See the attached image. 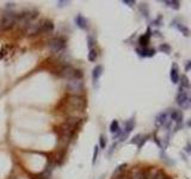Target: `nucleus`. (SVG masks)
Listing matches in <instances>:
<instances>
[{"label":"nucleus","instance_id":"2eb2a0df","mask_svg":"<svg viewBox=\"0 0 191 179\" xmlns=\"http://www.w3.org/2000/svg\"><path fill=\"white\" fill-rule=\"evenodd\" d=\"M102 74H103V66H102V65L96 66L95 68H93V70H92V80H93V83H95L96 86H97V84H98L99 78L102 77Z\"/></svg>","mask_w":191,"mask_h":179},{"label":"nucleus","instance_id":"393cba45","mask_svg":"<svg viewBox=\"0 0 191 179\" xmlns=\"http://www.w3.org/2000/svg\"><path fill=\"white\" fill-rule=\"evenodd\" d=\"M159 50L165 53V54H170L171 53V45L167 44V43H163V44L159 45Z\"/></svg>","mask_w":191,"mask_h":179},{"label":"nucleus","instance_id":"ea45409f","mask_svg":"<svg viewBox=\"0 0 191 179\" xmlns=\"http://www.w3.org/2000/svg\"><path fill=\"white\" fill-rule=\"evenodd\" d=\"M188 125H189V127H191V120L189 121V122H188Z\"/></svg>","mask_w":191,"mask_h":179},{"label":"nucleus","instance_id":"58836bf2","mask_svg":"<svg viewBox=\"0 0 191 179\" xmlns=\"http://www.w3.org/2000/svg\"><path fill=\"white\" fill-rule=\"evenodd\" d=\"M13 6H14L13 2H9V4H6V7H7V9H11V7H13Z\"/></svg>","mask_w":191,"mask_h":179},{"label":"nucleus","instance_id":"4468645a","mask_svg":"<svg viewBox=\"0 0 191 179\" xmlns=\"http://www.w3.org/2000/svg\"><path fill=\"white\" fill-rule=\"evenodd\" d=\"M170 120L172 122H176V124L183 123V113H182V111L172 110L170 112Z\"/></svg>","mask_w":191,"mask_h":179},{"label":"nucleus","instance_id":"a211bd4d","mask_svg":"<svg viewBox=\"0 0 191 179\" xmlns=\"http://www.w3.org/2000/svg\"><path fill=\"white\" fill-rule=\"evenodd\" d=\"M139 10H140L141 14H142L145 18H148V17H150V10H148V5H147L146 2H142V4L140 5Z\"/></svg>","mask_w":191,"mask_h":179},{"label":"nucleus","instance_id":"f704fd0d","mask_svg":"<svg viewBox=\"0 0 191 179\" xmlns=\"http://www.w3.org/2000/svg\"><path fill=\"white\" fill-rule=\"evenodd\" d=\"M152 36H157V37H161V34H160V31H154V32H152Z\"/></svg>","mask_w":191,"mask_h":179},{"label":"nucleus","instance_id":"412c9836","mask_svg":"<svg viewBox=\"0 0 191 179\" xmlns=\"http://www.w3.org/2000/svg\"><path fill=\"white\" fill-rule=\"evenodd\" d=\"M179 83H180V88H186V87H189V78L186 77V75H182V77H179Z\"/></svg>","mask_w":191,"mask_h":179},{"label":"nucleus","instance_id":"c03bdc74","mask_svg":"<svg viewBox=\"0 0 191 179\" xmlns=\"http://www.w3.org/2000/svg\"><path fill=\"white\" fill-rule=\"evenodd\" d=\"M166 179H167V178H166Z\"/></svg>","mask_w":191,"mask_h":179},{"label":"nucleus","instance_id":"20e7f679","mask_svg":"<svg viewBox=\"0 0 191 179\" xmlns=\"http://www.w3.org/2000/svg\"><path fill=\"white\" fill-rule=\"evenodd\" d=\"M47 47L49 49L50 53L53 54H61L66 47L65 41L60 37H54V38H50L49 41L47 42Z\"/></svg>","mask_w":191,"mask_h":179},{"label":"nucleus","instance_id":"423d86ee","mask_svg":"<svg viewBox=\"0 0 191 179\" xmlns=\"http://www.w3.org/2000/svg\"><path fill=\"white\" fill-rule=\"evenodd\" d=\"M168 122H170V113H168V111L160 112L155 117V125L157 127H165Z\"/></svg>","mask_w":191,"mask_h":179},{"label":"nucleus","instance_id":"dca6fc26","mask_svg":"<svg viewBox=\"0 0 191 179\" xmlns=\"http://www.w3.org/2000/svg\"><path fill=\"white\" fill-rule=\"evenodd\" d=\"M54 31V23L50 20H43L41 28V34H50Z\"/></svg>","mask_w":191,"mask_h":179},{"label":"nucleus","instance_id":"ddd939ff","mask_svg":"<svg viewBox=\"0 0 191 179\" xmlns=\"http://www.w3.org/2000/svg\"><path fill=\"white\" fill-rule=\"evenodd\" d=\"M75 24L78 28L82 29V30H87V28H88V22L82 14H78L75 17Z\"/></svg>","mask_w":191,"mask_h":179},{"label":"nucleus","instance_id":"f03ea898","mask_svg":"<svg viewBox=\"0 0 191 179\" xmlns=\"http://www.w3.org/2000/svg\"><path fill=\"white\" fill-rule=\"evenodd\" d=\"M66 90L69 96H82L85 91V84L82 79H70L66 83Z\"/></svg>","mask_w":191,"mask_h":179},{"label":"nucleus","instance_id":"473e14b6","mask_svg":"<svg viewBox=\"0 0 191 179\" xmlns=\"http://www.w3.org/2000/svg\"><path fill=\"white\" fill-rule=\"evenodd\" d=\"M150 138L148 135H146V136H143V138L141 140V142H140V143H139V146H137V147H139V149H140V148H141V147H142V146L145 145V142L147 141V138Z\"/></svg>","mask_w":191,"mask_h":179},{"label":"nucleus","instance_id":"37998d69","mask_svg":"<svg viewBox=\"0 0 191 179\" xmlns=\"http://www.w3.org/2000/svg\"><path fill=\"white\" fill-rule=\"evenodd\" d=\"M0 30H1V28H0Z\"/></svg>","mask_w":191,"mask_h":179},{"label":"nucleus","instance_id":"aec40b11","mask_svg":"<svg viewBox=\"0 0 191 179\" xmlns=\"http://www.w3.org/2000/svg\"><path fill=\"white\" fill-rule=\"evenodd\" d=\"M147 179H166L165 174L161 171H154L150 174V177H147Z\"/></svg>","mask_w":191,"mask_h":179},{"label":"nucleus","instance_id":"a19ab883","mask_svg":"<svg viewBox=\"0 0 191 179\" xmlns=\"http://www.w3.org/2000/svg\"><path fill=\"white\" fill-rule=\"evenodd\" d=\"M2 57H4V56H2V54H1V52H0V60H1Z\"/></svg>","mask_w":191,"mask_h":179},{"label":"nucleus","instance_id":"9d476101","mask_svg":"<svg viewBox=\"0 0 191 179\" xmlns=\"http://www.w3.org/2000/svg\"><path fill=\"white\" fill-rule=\"evenodd\" d=\"M136 53L140 57H152L155 55V50L152 48H137Z\"/></svg>","mask_w":191,"mask_h":179},{"label":"nucleus","instance_id":"e433bc0d","mask_svg":"<svg viewBox=\"0 0 191 179\" xmlns=\"http://www.w3.org/2000/svg\"><path fill=\"white\" fill-rule=\"evenodd\" d=\"M115 179H128V177H127L125 174H120L118 177H116Z\"/></svg>","mask_w":191,"mask_h":179},{"label":"nucleus","instance_id":"0eeeda50","mask_svg":"<svg viewBox=\"0 0 191 179\" xmlns=\"http://www.w3.org/2000/svg\"><path fill=\"white\" fill-rule=\"evenodd\" d=\"M189 98H188V93L186 91H184L183 88H179V93L177 96V104L182 108H186L188 103H189Z\"/></svg>","mask_w":191,"mask_h":179},{"label":"nucleus","instance_id":"a878e982","mask_svg":"<svg viewBox=\"0 0 191 179\" xmlns=\"http://www.w3.org/2000/svg\"><path fill=\"white\" fill-rule=\"evenodd\" d=\"M125 167H127V165L125 164H122V165L117 166V168L114 171V177L116 178V177H118L120 174H122V172L125 170Z\"/></svg>","mask_w":191,"mask_h":179},{"label":"nucleus","instance_id":"f3484780","mask_svg":"<svg viewBox=\"0 0 191 179\" xmlns=\"http://www.w3.org/2000/svg\"><path fill=\"white\" fill-rule=\"evenodd\" d=\"M134 128H135V118H130V120H128V121L124 123V130H123V133H124L125 135H128L129 133L133 131Z\"/></svg>","mask_w":191,"mask_h":179},{"label":"nucleus","instance_id":"7ed1b4c3","mask_svg":"<svg viewBox=\"0 0 191 179\" xmlns=\"http://www.w3.org/2000/svg\"><path fill=\"white\" fill-rule=\"evenodd\" d=\"M16 22H17V13L9 11L0 19V28L2 30H10L16 25Z\"/></svg>","mask_w":191,"mask_h":179},{"label":"nucleus","instance_id":"cd10ccee","mask_svg":"<svg viewBox=\"0 0 191 179\" xmlns=\"http://www.w3.org/2000/svg\"><path fill=\"white\" fill-rule=\"evenodd\" d=\"M95 44H96V38L93 36L88 35V36H87V45H88V49L95 48Z\"/></svg>","mask_w":191,"mask_h":179},{"label":"nucleus","instance_id":"c85d7f7f","mask_svg":"<svg viewBox=\"0 0 191 179\" xmlns=\"http://www.w3.org/2000/svg\"><path fill=\"white\" fill-rule=\"evenodd\" d=\"M98 147H100L102 149H104L106 147V138L104 135H100V138H99V146Z\"/></svg>","mask_w":191,"mask_h":179},{"label":"nucleus","instance_id":"39448f33","mask_svg":"<svg viewBox=\"0 0 191 179\" xmlns=\"http://www.w3.org/2000/svg\"><path fill=\"white\" fill-rule=\"evenodd\" d=\"M42 23H43V20H40V22H31L27 28L24 29L27 36H36V35H40V34H41Z\"/></svg>","mask_w":191,"mask_h":179},{"label":"nucleus","instance_id":"72a5a7b5","mask_svg":"<svg viewBox=\"0 0 191 179\" xmlns=\"http://www.w3.org/2000/svg\"><path fill=\"white\" fill-rule=\"evenodd\" d=\"M190 69H191V60H189V61L185 62V70L188 72V70H190Z\"/></svg>","mask_w":191,"mask_h":179},{"label":"nucleus","instance_id":"f8f14e48","mask_svg":"<svg viewBox=\"0 0 191 179\" xmlns=\"http://www.w3.org/2000/svg\"><path fill=\"white\" fill-rule=\"evenodd\" d=\"M150 37H152V31H150V29L148 28L147 29V32H146L145 35H142V36L139 38V43H140L141 48H147V45H148V43H150Z\"/></svg>","mask_w":191,"mask_h":179},{"label":"nucleus","instance_id":"b1692460","mask_svg":"<svg viewBox=\"0 0 191 179\" xmlns=\"http://www.w3.org/2000/svg\"><path fill=\"white\" fill-rule=\"evenodd\" d=\"M132 179H147V176L145 174V172H143V171L137 170V171H135V172L133 173Z\"/></svg>","mask_w":191,"mask_h":179},{"label":"nucleus","instance_id":"9b49d317","mask_svg":"<svg viewBox=\"0 0 191 179\" xmlns=\"http://www.w3.org/2000/svg\"><path fill=\"white\" fill-rule=\"evenodd\" d=\"M171 27H175V28L177 29L178 31H180L185 37H189L191 35L190 32V29L188 28V27H185L184 24H182V23H177V22H173V23H171Z\"/></svg>","mask_w":191,"mask_h":179},{"label":"nucleus","instance_id":"4c0bfd02","mask_svg":"<svg viewBox=\"0 0 191 179\" xmlns=\"http://www.w3.org/2000/svg\"><path fill=\"white\" fill-rule=\"evenodd\" d=\"M115 148H116V143H114V145H112V147H111V149H110V151H109V155H110V154H112V152L115 151Z\"/></svg>","mask_w":191,"mask_h":179},{"label":"nucleus","instance_id":"1a4fd4ad","mask_svg":"<svg viewBox=\"0 0 191 179\" xmlns=\"http://www.w3.org/2000/svg\"><path fill=\"white\" fill-rule=\"evenodd\" d=\"M179 68H178L177 63H173L171 67V72H170V78L172 84H178L179 83Z\"/></svg>","mask_w":191,"mask_h":179},{"label":"nucleus","instance_id":"5701e85b","mask_svg":"<svg viewBox=\"0 0 191 179\" xmlns=\"http://www.w3.org/2000/svg\"><path fill=\"white\" fill-rule=\"evenodd\" d=\"M165 4L168 6V7H171V9H173V10H179L180 9V2L178 1V0H172V1H165Z\"/></svg>","mask_w":191,"mask_h":179},{"label":"nucleus","instance_id":"6e6552de","mask_svg":"<svg viewBox=\"0 0 191 179\" xmlns=\"http://www.w3.org/2000/svg\"><path fill=\"white\" fill-rule=\"evenodd\" d=\"M80 123H81V118L78 117V116H68L66 118V121H65V124L69 125L73 129H77L80 125Z\"/></svg>","mask_w":191,"mask_h":179},{"label":"nucleus","instance_id":"7c9ffc66","mask_svg":"<svg viewBox=\"0 0 191 179\" xmlns=\"http://www.w3.org/2000/svg\"><path fill=\"white\" fill-rule=\"evenodd\" d=\"M98 153H99V147L96 146L95 149H93V158H92V164L95 165L96 161H97V158H98Z\"/></svg>","mask_w":191,"mask_h":179},{"label":"nucleus","instance_id":"bb28decb","mask_svg":"<svg viewBox=\"0 0 191 179\" xmlns=\"http://www.w3.org/2000/svg\"><path fill=\"white\" fill-rule=\"evenodd\" d=\"M143 138V135L142 134H137V135H135L134 138L130 140V143H133V145H137L139 146V143L141 142V140Z\"/></svg>","mask_w":191,"mask_h":179},{"label":"nucleus","instance_id":"2f4dec72","mask_svg":"<svg viewBox=\"0 0 191 179\" xmlns=\"http://www.w3.org/2000/svg\"><path fill=\"white\" fill-rule=\"evenodd\" d=\"M123 4H125V5L130 6V7H133V6L135 5V1H134V0H123Z\"/></svg>","mask_w":191,"mask_h":179},{"label":"nucleus","instance_id":"f257e3e1","mask_svg":"<svg viewBox=\"0 0 191 179\" xmlns=\"http://www.w3.org/2000/svg\"><path fill=\"white\" fill-rule=\"evenodd\" d=\"M65 106L69 111H82L85 108L86 100L82 96H67L63 102Z\"/></svg>","mask_w":191,"mask_h":179},{"label":"nucleus","instance_id":"c9c22d12","mask_svg":"<svg viewBox=\"0 0 191 179\" xmlns=\"http://www.w3.org/2000/svg\"><path fill=\"white\" fill-rule=\"evenodd\" d=\"M185 151L188 152V153H191V145H190V143H188V145H186V147H185Z\"/></svg>","mask_w":191,"mask_h":179},{"label":"nucleus","instance_id":"6ab92c4d","mask_svg":"<svg viewBox=\"0 0 191 179\" xmlns=\"http://www.w3.org/2000/svg\"><path fill=\"white\" fill-rule=\"evenodd\" d=\"M120 130H121V128H120V123H118V121H116V120H115V121H112L111 124H110V133L115 135V134H117Z\"/></svg>","mask_w":191,"mask_h":179},{"label":"nucleus","instance_id":"4be33fe9","mask_svg":"<svg viewBox=\"0 0 191 179\" xmlns=\"http://www.w3.org/2000/svg\"><path fill=\"white\" fill-rule=\"evenodd\" d=\"M97 57H98V53H97V50H96L95 48L90 49V50H88V55H87L88 61H90V62H95L96 60H97Z\"/></svg>","mask_w":191,"mask_h":179},{"label":"nucleus","instance_id":"79ce46f5","mask_svg":"<svg viewBox=\"0 0 191 179\" xmlns=\"http://www.w3.org/2000/svg\"><path fill=\"white\" fill-rule=\"evenodd\" d=\"M189 100H190V102H191V98H190V99H189Z\"/></svg>","mask_w":191,"mask_h":179},{"label":"nucleus","instance_id":"c756f323","mask_svg":"<svg viewBox=\"0 0 191 179\" xmlns=\"http://www.w3.org/2000/svg\"><path fill=\"white\" fill-rule=\"evenodd\" d=\"M154 27H161L163 25V17L161 16H159L157 19H154L153 20V23H152Z\"/></svg>","mask_w":191,"mask_h":179}]
</instances>
